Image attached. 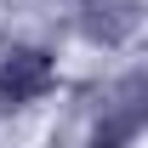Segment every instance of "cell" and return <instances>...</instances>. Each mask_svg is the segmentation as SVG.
Masks as SVG:
<instances>
[{
	"instance_id": "1",
	"label": "cell",
	"mask_w": 148,
	"mask_h": 148,
	"mask_svg": "<svg viewBox=\"0 0 148 148\" xmlns=\"http://www.w3.org/2000/svg\"><path fill=\"white\" fill-rule=\"evenodd\" d=\"M57 86V63L40 46H12L0 57V114H17Z\"/></svg>"
},
{
	"instance_id": "2",
	"label": "cell",
	"mask_w": 148,
	"mask_h": 148,
	"mask_svg": "<svg viewBox=\"0 0 148 148\" xmlns=\"http://www.w3.org/2000/svg\"><path fill=\"white\" fill-rule=\"evenodd\" d=\"M148 125V69H131L120 86H114L108 108H103V120H97L91 143L97 148H120V143H137Z\"/></svg>"
},
{
	"instance_id": "3",
	"label": "cell",
	"mask_w": 148,
	"mask_h": 148,
	"mask_svg": "<svg viewBox=\"0 0 148 148\" xmlns=\"http://www.w3.org/2000/svg\"><path fill=\"white\" fill-rule=\"evenodd\" d=\"M74 23H80V34L91 40V46L120 51L143 29V0H80L74 6Z\"/></svg>"
}]
</instances>
